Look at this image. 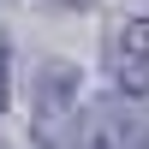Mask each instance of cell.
Instances as JSON below:
<instances>
[{
  "label": "cell",
  "mask_w": 149,
  "mask_h": 149,
  "mask_svg": "<svg viewBox=\"0 0 149 149\" xmlns=\"http://www.w3.org/2000/svg\"><path fill=\"white\" fill-rule=\"evenodd\" d=\"M0 107H6V36H0Z\"/></svg>",
  "instance_id": "obj_3"
},
{
  "label": "cell",
  "mask_w": 149,
  "mask_h": 149,
  "mask_svg": "<svg viewBox=\"0 0 149 149\" xmlns=\"http://www.w3.org/2000/svg\"><path fill=\"white\" fill-rule=\"evenodd\" d=\"M107 72L125 95H149V12L143 18H125L107 42Z\"/></svg>",
  "instance_id": "obj_1"
},
{
  "label": "cell",
  "mask_w": 149,
  "mask_h": 149,
  "mask_svg": "<svg viewBox=\"0 0 149 149\" xmlns=\"http://www.w3.org/2000/svg\"><path fill=\"white\" fill-rule=\"evenodd\" d=\"M90 125H102V131H90L95 149H149V119L125 113V107H95Z\"/></svg>",
  "instance_id": "obj_2"
}]
</instances>
